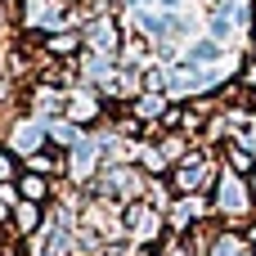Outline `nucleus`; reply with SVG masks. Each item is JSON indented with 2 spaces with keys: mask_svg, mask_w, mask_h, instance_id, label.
Returning <instances> with one entry per match:
<instances>
[{
  "mask_svg": "<svg viewBox=\"0 0 256 256\" xmlns=\"http://www.w3.org/2000/svg\"><path fill=\"white\" fill-rule=\"evenodd\" d=\"M45 140H50V130H45L40 122H18V126H14V140H9V148L32 158V153H40V144H45Z\"/></svg>",
  "mask_w": 256,
  "mask_h": 256,
  "instance_id": "1",
  "label": "nucleus"
},
{
  "mask_svg": "<svg viewBox=\"0 0 256 256\" xmlns=\"http://www.w3.org/2000/svg\"><path fill=\"white\" fill-rule=\"evenodd\" d=\"M50 176H36V171H27V176H18V198L22 202H36V207H45V198H50Z\"/></svg>",
  "mask_w": 256,
  "mask_h": 256,
  "instance_id": "2",
  "label": "nucleus"
},
{
  "mask_svg": "<svg viewBox=\"0 0 256 256\" xmlns=\"http://www.w3.org/2000/svg\"><path fill=\"white\" fill-rule=\"evenodd\" d=\"M40 220H45V207H36V202H18L14 216H9V230H14V234H36Z\"/></svg>",
  "mask_w": 256,
  "mask_h": 256,
  "instance_id": "3",
  "label": "nucleus"
},
{
  "mask_svg": "<svg viewBox=\"0 0 256 256\" xmlns=\"http://www.w3.org/2000/svg\"><path fill=\"white\" fill-rule=\"evenodd\" d=\"M22 171H18V153L9 148V144H0V184H14Z\"/></svg>",
  "mask_w": 256,
  "mask_h": 256,
  "instance_id": "4",
  "label": "nucleus"
},
{
  "mask_svg": "<svg viewBox=\"0 0 256 256\" xmlns=\"http://www.w3.org/2000/svg\"><path fill=\"white\" fill-rule=\"evenodd\" d=\"M63 112H68V122H94V117H99V108H94L90 99H68Z\"/></svg>",
  "mask_w": 256,
  "mask_h": 256,
  "instance_id": "5",
  "label": "nucleus"
},
{
  "mask_svg": "<svg viewBox=\"0 0 256 256\" xmlns=\"http://www.w3.org/2000/svg\"><path fill=\"white\" fill-rule=\"evenodd\" d=\"M76 45H81V36H76V32H63V36H45V50H50V54H72Z\"/></svg>",
  "mask_w": 256,
  "mask_h": 256,
  "instance_id": "6",
  "label": "nucleus"
},
{
  "mask_svg": "<svg viewBox=\"0 0 256 256\" xmlns=\"http://www.w3.org/2000/svg\"><path fill=\"white\" fill-rule=\"evenodd\" d=\"M135 112H140V117H153V112H162V99H140Z\"/></svg>",
  "mask_w": 256,
  "mask_h": 256,
  "instance_id": "7",
  "label": "nucleus"
}]
</instances>
